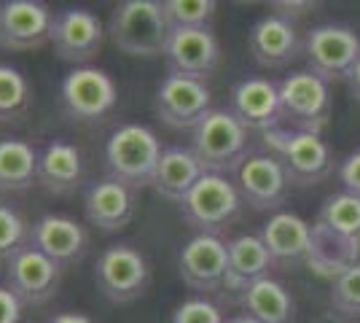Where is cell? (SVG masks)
<instances>
[{
    "label": "cell",
    "instance_id": "obj_40",
    "mask_svg": "<svg viewBox=\"0 0 360 323\" xmlns=\"http://www.w3.org/2000/svg\"><path fill=\"white\" fill-rule=\"evenodd\" d=\"M358 248H360V237H358Z\"/></svg>",
    "mask_w": 360,
    "mask_h": 323
},
{
    "label": "cell",
    "instance_id": "obj_27",
    "mask_svg": "<svg viewBox=\"0 0 360 323\" xmlns=\"http://www.w3.org/2000/svg\"><path fill=\"white\" fill-rule=\"evenodd\" d=\"M38 156L27 140H0V194H22L38 184Z\"/></svg>",
    "mask_w": 360,
    "mask_h": 323
},
{
    "label": "cell",
    "instance_id": "obj_28",
    "mask_svg": "<svg viewBox=\"0 0 360 323\" xmlns=\"http://www.w3.org/2000/svg\"><path fill=\"white\" fill-rule=\"evenodd\" d=\"M317 221L328 229L339 232L345 237L358 240L360 237V197L349 194V191H336L328 200L323 202Z\"/></svg>",
    "mask_w": 360,
    "mask_h": 323
},
{
    "label": "cell",
    "instance_id": "obj_12",
    "mask_svg": "<svg viewBox=\"0 0 360 323\" xmlns=\"http://www.w3.org/2000/svg\"><path fill=\"white\" fill-rule=\"evenodd\" d=\"M210 110L212 92L199 78L167 73L156 89V113L172 129H194Z\"/></svg>",
    "mask_w": 360,
    "mask_h": 323
},
{
    "label": "cell",
    "instance_id": "obj_21",
    "mask_svg": "<svg viewBox=\"0 0 360 323\" xmlns=\"http://www.w3.org/2000/svg\"><path fill=\"white\" fill-rule=\"evenodd\" d=\"M264 246L269 251L271 262L280 267L307 262L309 240H312V224H307L299 213L277 210L271 213L258 232Z\"/></svg>",
    "mask_w": 360,
    "mask_h": 323
},
{
    "label": "cell",
    "instance_id": "obj_8",
    "mask_svg": "<svg viewBox=\"0 0 360 323\" xmlns=\"http://www.w3.org/2000/svg\"><path fill=\"white\" fill-rule=\"evenodd\" d=\"M277 84H280L283 119L293 124V129L320 135L330 113L328 81L315 76L312 70H293Z\"/></svg>",
    "mask_w": 360,
    "mask_h": 323
},
{
    "label": "cell",
    "instance_id": "obj_35",
    "mask_svg": "<svg viewBox=\"0 0 360 323\" xmlns=\"http://www.w3.org/2000/svg\"><path fill=\"white\" fill-rule=\"evenodd\" d=\"M22 310L19 296L8 286H0V323H22Z\"/></svg>",
    "mask_w": 360,
    "mask_h": 323
},
{
    "label": "cell",
    "instance_id": "obj_37",
    "mask_svg": "<svg viewBox=\"0 0 360 323\" xmlns=\"http://www.w3.org/2000/svg\"><path fill=\"white\" fill-rule=\"evenodd\" d=\"M347 87H349V94L360 103V60H358V65L349 70V76H347Z\"/></svg>",
    "mask_w": 360,
    "mask_h": 323
},
{
    "label": "cell",
    "instance_id": "obj_29",
    "mask_svg": "<svg viewBox=\"0 0 360 323\" xmlns=\"http://www.w3.org/2000/svg\"><path fill=\"white\" fill-rule=\"evenodd\" d=\"M32 106V87L16 68L0 62V122H16Z\"/></svg>",
    "mask_w": 360,
    "mask_h": 323
},
{
    "label": "cell",
    "instance_id": "obj_16",
    "mask_svg": "<svg viewBox=\"0 0 360 323\" xmlns=\"http://www.w3.org/2000/svg\"><path fill=\"white\" fill-rule=\"evenodd\" d=\"M165 60L169 73L188 78H210L221 65V44L212 27H191V30H172L167 44Z\"/></svg>",
    "mask_w": 360,
    "mask_h": 323
},
{
    "label": "cell",
    "instance_id": "obj_32",
    "mask_svg": "<svg viewBox=\"0 0 360 323\" xmlns=\"http://www.w3.org/2000/svg\"><path fill=\"white\" fill-rule=\"evenodd\" d=\"M25 240H30L25 218L11 205L0 202V262H8L19 248L27 246Z\"/></svg>",
    "mask_w": 360,
    "mask_h": 323
},
{
    "label": "cell",
    "instance_id": "obj_23",
    "mask_svg": "<svg viewBox=\"0 0 360 323\" xmlns=\"http://www.w3.org/2000/svg\"><path fill=\"white\" fill-rule=\"evenodd\" d=\"M84 181V156L70 140H51L38 156V184L51 194H70Z\"/></svg>",
    "mask_w": 360,
    "mask_h": 323
},
{
    "label": "cell",
    "instance_id": "obj_2",
    "mask_svg": "<svg viewBox=\"0 0 360 323\" xmlns=\"http://www.w3.org/2000/svg\"><path fill=\"white\" fill-rule=\"evenodd\" d=\"M162 154L165 148L156 132L146 124H119L105 140V167L110 178L132 189L153 184Z\"/></svg>",
    "mask_w": 360,
    "mask_h": 323
},
{
    "label": "cell",
    "instance_id": "obj_15",
    "mask_svg": "<svg viewBox=\"0 0 360 323\" xmlns=\"http://www.w3.org/2000/svg\"><path fill=\"white\" fill-rule=\"evenodd\" d=\"M290 175L283 162L271 154L248 156L237 167V189L245 205L253 210H277L290 194Z\"/></svg>",
    "mask_w": 360,
    "mask_h": 323
},
{
    "label": "cell",
    "instance_id": "obj_30",
    "mask_svg": "<svg viewBox=\"0 0 360 323\" xmlns=\"http://www.w3.org/2000/svg\"><path fill=\"white\" fill-rule=\"evenodd\" d=\"M218 3L212 0H165V14L172 30L212 27Z\"/></svg>",
    "mask_w": 360,
    "mask_h": 323
},
{
    "label": "cell",
    "instance_id": "obj_22",
    "mask_svg": "<svg viewBox=\"0 0 360 323\" xmlns=\"http://www.w3.org/2000/svg\"><path fill=\"white\" fill-rule=\"evenodd\" d=\"M304 264L317 277H326V280L333 283L339 275H345L347 270H352L355 264H360L358 240L345 237V234H339V232L328 229L320 221H315L312 224L309 253H307V262Z\"/></svg>",
    "mask_w": 360,
    "mask_h": 323
},
{
    "label": "cell",
    "instance_id": "obj_19",
    "mask_svg": "<svg viewBox=\"0 0 360 323\" xmlns=\"http://www.w3.org/2000/svg\"><path fill=\"white\" fill-rule=\"evenodd\" d=\"M137 210V189L121 184L116 178H103L86 186L84 191V213L91 227L100 232L124 229Z\"/></svg>",
    "mask_w": 360,
    "mask_h": 323
},
{
    "label": "cell",
    "instance_id": "obj_38",
    "mask_svg": "<svg viewBox=\"0 0 360 323\" xmlns=\"http://www.w3.org/2000/svg\"><path fill=\"white\" fill-rule=\"evenodd\" d=\"M309 323H355V321L345 318V315H342V312H336V310H328V312H320V315H315Z\"/></svg>",
    "mask_w": 360,
    "mask_h": 323
},
{
    "label": "cell",
    "instance_id": "obj_7",
    "mask_svg": "<svg viewBox=\"0 0 360 323\" xmlns=\"http://www.w3.org/2000/svg\"><path fill=\"white\" fill-rule=\"evenodd\" d=\"M309 70L323 81H342L360 60V35L347 25H317L304 38Z\"/></svg>",
    "mask_w": 360,
    "mask_h": 323
},
{
    "label": "cell",
    "instance_id": "obj_33",
    "mask_svg": "<svg viewBox=\"0 0 360 323\" xmlns=\"http://www.w3.org/2000/svg\"><path fill=\"white\" fill-rule=\"evenodd\" d=\"M169 323H226V318L221 308L212 305L210 299L194 296V299L180 302L175 312H172V321Z\"/></svg>",
    "mask_w": 360,
    "mask_h": 323
},
{
    "label": "cell",
    "instance_id": "obj_1",
    "mask_svg": "<svg viewBox=\"0 0 360 323\" xmlns=\"http://www.w3.org/2000/svg\"><path fill=\"white\" fill-rule=\"evenodd\" d=\"M169 35L172 27L167 22L165 3L159 0L119 3L108 19V38L127 57H140V60L165 57Z\"/></svg>",
    "mask_w": 360,
    "mask_h": 323
},
{
    "label": "cell",
    "instance_id": "obj_34",
    "mask_svg": "<svg viewBox=\"0 0 360 323\" xmlns=\"http://www.w3.org/2000/svg\"><path fill=\"white\" fill-rule=\"evenodd\" d=\"M339 178L345 184V191L360 197V148L347 154V159L339 165Z\"/></svg>",
    "mask_w": 360,
    "mask_h": 323
},
{
    "label": "cell",
    "instance_id": "obj_31",
    "mask_svg": "<svg viewBox=\"0 0 360 323\" xmlns=\"http://www.w3.org/2000/svg\"><path fill=\"white\" fill-rule=\"evenodd\" d=\"M330 308L349 321L360 318V264L330 283Z\"/></svg>",
    "mask_w": 360,
    "mask_h": 323
},
{
    "label": "cell",
    "instance_id": "obj_6",
    "mask_svg": "<svg viewBox=\"0 0 360 323\" xmlns=\"http://www.w3.org/2000/svg\"><path fill=\"white\" fill-rule=\"evenodd\" d=\"M264 138H266V146H271L269 154L283 162L293 184L315 186L333 172V154L328 143L317 132L277 127L271 132H264Z\"/></svg>",
    "mask_w": 360,
    "mask_h": 323
},
{
    "label": "cell",
    "instance_id": "obj_39",
    "mask_svg": "<svg viewBox=\"0 0 360 323\" xmlns=\"http://www.w3.org/2000/svg\"><path fill=\"white\" fill-rule=\"evenodd\" d=\"M226 323H258V321H255V318H250V315H245V312H242V315H234V318H226Z\"/></svg>",
    "mask_w": 360,
    "mask_h": 323
},
{
    "label": "cell",
    "instance_id": "obj_18",
    "mask_svg": "<svg viewBox=\"0 0 360 323\" xmlns=\"http://www.w3.org/2000/svg\"><path fill=\"white\" fill-rule=\"evenodd\" d=\"M248 46L253 60L266 70H280L301 54L299 30L296 22L280 14H266L255 19V25L248 32Z\"/></svg>",
    "mask_w": 360,
    "mask_h": 323
},
{
    "label": "cell",
    "instance_id": "obj_17",
    "mask_svg": "<svg viewBox=\"0 0 360 323\" xmlns=\"http://www.w3.org/2000/svg\"><path fill=\"white\" fill-rule=\"evenodd\" d=\"M229 110L240 119L248 129L271 132L283 122L280 108V84L266 76H250L234 84L229 97Z\"/></svg>",
    "mask_w": 360,
    "mask_h": 323
},
{
    "label": "cell",
    "instance_id": "obj_26",
    "mask_svg": "<svg viewBox=\"0 0 360 323\" xmlns=\"http://www.w3.org/2000/svg\"><path fill=\"white\" fill-rule=\"evenodd\" d=\"M240 308L258 323H296V299L271 275L240 293Z\"/></svg>",
    "mask_w": 360,
    "mask_h": 323
},
{
    "label": "cell",
    "instance_id": "obj_36",
    "mask_svg": "<svg viewBox=\"0 0 360 323\" xmlns=\"http://www.w3.org/2000/svg\"><path fill=\"white\" fill-rule=\"evenodd\" d=\"M49 323H94V321H91L89 315H84V312H73V310H68V312H57Z\"/></svg>",
    "mask_w": 360,
    "mask_h": 323
},
{
    "label": "cell",
    "instance_id": "obj_4",
    "mask_svg": "<svg viewBox=\"0 0 360 323\" xmlns=\"http://www.w3.org/2000/svg\"><path fill=\"white\" fill-rule=\"evenodd\" d=\"M178 205L183 221L196 229V234H221V229L240 218L245 200L229 175L205 172Z\"/></svg>",
    "mask_w": 360,
    "mask_h": 323
},
{
    "label": "cell",
    "instance_id": "obj_14",
    "mask_svg": "<svg viewBox=\"0 0 360 323\" xmlns=\"http://www.w3.org/2000/svg\"><path fill=\"white\" fill-rule=\"evenodd\" d=\"M178 270L191 291L210 293L224 289L229 270V243H224L221 234H194L180 248Z\"/></svg>",
    "mask_w": 360,
    "mask_h": 323
},
{
    "label": "cell",
    "instance_id": "obj_3",
    "mask_svg": "<svg viewBox=\"0 0 360 323\" xmlns=\"http://www.w3.org/2000/svg\"><path fill=\"white\" fill-rule=\"evenodd\" d=\"M248 132L250 129L229 108H212L191 129V151L207 172L226 175L248 159Z\"/></svg>",
    "mask_w": 360,
    "mask_h": 323
},
{
    "label": "cell",
    "instance_id": "obj_24",
    "mask_svg": "<svg viewBox=\"0 0 360 323\" xmlns=\"http://www.w3.org/2000/svg\"><path fill=\"white\" fill-rule=\"evenodd\" d=\"M274 267L269 251L258 234H240L229 240V270H226V286L229 291L242 293L253 283L269 277V270Z\"/></svg>",
    "mask_w": 360,
    "mask_h": 323
},
{
    "label": "cell",
    "instance_id": "obj_5",
    "mask_svg": "<svg viewBox=\"0 0 360 323\" xmlns=\"http://www.w3.org/2000/svg\"><path fill=\"white\" fill-rule=\"evenodd\" d=\"M94 283L108 302L129 305L148 291L150 264L140 248L113 243L94 262Z\"/></svg>",
    "mask_w": 360,
    "mask_h": 323
},
{
    "label": "cell",
    "instance_id": "obj_9",
    "mask_svg": "<svg viewBox=\"0 0 360 323\" xmlns=\"http://www.w3.org/2000/svg\"><path fill=\"white\" fill-rule=\"evenodd\" d=\"M62 272L65 267L27 243L6 262V286L19 296L25 308H41L57 296Z\"/></svg>",
    "mask_w": 360,
    "mask_h": 323
},
{
    "label": "cell",
    "instance_id": "obj_10",
    "mask_svg": "<svg viewBox=\"0 0 360 323\" xmlns=\"http://www.w3.org/2000/svg\"><path fill=\"white\" fill-rule=\"evenodd\" d=\"M60 92L62 106L75 122H97L108 116L119 103V87L113 76L94 65L73 68L62 78Z\"/></svg>",
    "mask_w": 360,
    "mask_h": 323
},
{
    "label": "cell",
    "instance_id": "obj_25",
    "mask_svg": "<svg viewBox=\"0 0 360 323\" xmlns=\"http://www.w3.org/2000/svg\"><path fill=\"white\" fill-rule=\"evenodd\" d=\"M207 170L199 162V156L191 148L183 146H172L165 148V154L159 159V167L153 175V189L165 197V200L180 202L191 189L196 186V181L205 175Z\"/></svg>",
    "mask_w": 360,
    "mask_h": 323
},
{
    "label": "cell",
    "instance_id": "obj_20",
    "mask_svg": "<svg viewBox=\"0 0 360 323\" xmlns=\"http://www.w3.org/2000/svg\"><path fill=\"white\" fill-rule=\"evenodd\" d=\"M27 243L32 248H38L41 253H46L49 259H54L60 267H70L86 253L89 234H86V227L78 224L70 215L49 213L41 215L30 227Z\"/></svg>",
    "mask_w": 360,
    "mask_h": 323
},
{
    "label": "cell",
    "instance_id": "obj_11",
    "mask_svg": "<svg viewBox=\"0 0 360 323\" xmlns=\"http://www.w3.org/2000/svg\"><path fill=\"white\" fill-rule=\"evenodd\" d=\"M108 27L103 19L89 8H65L54 14L51 25V46L54 54L75 68L89 65L105 46Z\"/></svg>",
    "mask_w": 360,
    "mask_h": 323
},
{
    "label": "cell",
    "instance_id": "obj_13",
    "mask_svg": "<svg viewBox=\"0 0 360 323\" xmlns=\"http://www.w3.org/2000/svg\"><path fill=\"white\" fill-rule=\"evenodd\" d=\"M54 14L41 0H6L0 3V49L35 51L51 44Z\"/></svg>",
    "mask_w": 360,
    "mask_h": 323
}]
</instances>
